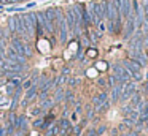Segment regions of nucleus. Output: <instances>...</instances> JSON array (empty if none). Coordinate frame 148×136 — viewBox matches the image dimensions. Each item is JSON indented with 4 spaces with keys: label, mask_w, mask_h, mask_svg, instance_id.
<instances>
[{
    "label": "nucleus",
    "mask_w": 148,
    "mask_h": 136,
    "mask_svg": "<svg viewBox=\"0 0 148 136\" xmlns=\"http://www.w3.org/2000/svg\"><path fill=\"white\" fill-rule=\"evenodd\" d=\"M147 59H148V55H147Z\"/></svg>",
    "instance_id": "bb28decb"
},
{
    "label": "nucleus",
    "mask_w": 148,
    "mask_h": 136,
    "mask_svg": "<svg viewBox=\"0 0 148 136\" xmlns=\"http://www.w3.org/2000/svg\"><path fill=\"white\" fill-rule=\"evenodd\" d=\"M62 98V89H58V92H56V97H54V101H59Z\"/></svg>",
    "instance_id": "4468645a"
},
{
    "label": "nucleus",
    "mask_w": 148,
    "mask_h": 136,
    "mask_svg": "<svg viewBox=\"0 0 148 136\" xmlns=\"http://www.w3.org/2000/svg\"><path fill=\"white\" fill-rule=\"evenodd\" d=\"M43 30H45V28L42 27V24H40V22H37V25H35V33H37V37H43Z\"/></svg>",
    "instance_id": "9b49d317"
},
{
    "label": "nucleus",
    "mask_w": 148,
    "mask_h": 136,
    "mask_svg": "<svg viewBox=\"0 0 148 136\" xmlns=\"http://www.w3.org/2000/svg\"><path fill=\"white\" fill-rule=\"evenodd\" d=\"M34 127H35V128H40V127H43V120H42V119H37L35 122H34Z\"/></svg>",
    "instance_id": "dca6fc26"
},
{
    "label": "nucleus",
    "mask_w": 148,
    "mask_h": 136,
    "mask_svg": "<svg viewBox=\"0 0 148 136\" xmlns=\"http://www.w3.org/2000/svg\"><path fill=\"white\" fill-rule=\"evenodd\" d=\"M103 101H107V93H105V92H102V93L96 95V97L92 98V104H94V108H97L100 103H103Z\"/></svg>",
    "instance_id": "6e6552de"
},
{
    "label": "nucleus",
    "mask_w": 148,
    "mask_h": 136,
    "mask_svg": "<svg viewBox=\"0 0 148 136\" xmlns=\"http://www.w3.org/2000/svg\"><path fill=\"white\" fill-rule=\"evenodd\" d=\"M145 90H147V93H148V82H145Z\"/></svg>",
    "instance_id": "a878e982"
},
{
    "label": "nucleus",
    "mask_w": 148,
    "mask_h": 136,
    "mask_svg": "<svg viewBox=\"0 0 148 136\" xmlns=\"http://www.w3.org/2000/svg\"><path fill=\"white\" fill-rule=\"evenodd\" d=\"M105 130H107V128L102 125V127H99V130H97L96 133H97V135H103V133H105Z\"/></svg>",
    "instance_id": "6ab92c4d"
},
{
    "label": "nucleus",
    "mask_w": 148,
    "mask_h": 136,
    "mask_svg": "<svg viewBox=\"0 0 148 136\" xmlns=\"http://www.w3.org/2000/svg\"><path fill=\"white\" fill-rule=\"evenodd\" d=\"M113 70H115V76L118 78V81L121 82V84H126V82L131 81V73H129L121 63H116V65L113 66Z\"/></svg>",
    "instance_id": "f257e3e1"
},
{
    "label": "nucleus",
    "mask_w": 148,
    "mask_h": 136,
    "mask_svg": "<svg viewBox=\"0 0 148 136\" xmlns=\"http://www.w3.org/2000/svg\"><path fill=\"white\" fill-rule=\"evenodd\" d=\"M59 125V133H61V135H64V136H67L69 133L72 131V127H70V122H69L67 119H62L61 122L58 123Z\"/></svg>",
    "instance_id": "39448f33"
},
{
    "label": "nucleus",
    "mask_w": 148,
    "mask_h": 136,
    "mask_svg": "<svg viewBox=\"0 0 148 136\" xmlns=\"http://www.w3.org/2000/svg\"><path fill=\"white\" fill-rule=\"evenodd\" d=\"M94 111H96V109H94L92 106H88V109H86V116H88V119H92V117H94Z\"/></svg>",
    "instance_id": "ddd939ff"
},
{
    "label": "nucleus",
    "mask_w": 148,
    "mask_h": 136,
    "mask_svg": "<svg viewBox=\"0 0 148 136\" xmlns=\"http://www.w3.org/2000/svg\"><path fill=\"white\" fill-rule=\"evenodd\" d=\"M86 54H88V57H96L97 55V51L96 49H88Z\"/></svg>",
    "instance_id": "2eb2a0df"
},
{
    "label": "nucleus",
    "mask_w": 148,
    "mask_h": 136,
    "mask_svg": "<svg viewBox=\"0 0 148 136\" xmlns=\"http://www.w3.org/2000/svg\"><path fill=\"white\" fill-rule=\"evenodd\" d=\"M37 90H38V87H37V85H32V87L27 89V92H26V98L23 100V106H26V104L29 103L30 100H34V98H35Z\"/></svg>",
    "instance_id": "423d86ee"
},
{
    "label": "nucleus",
    "mask_w": 148,
    "mask_h": 136,
    "mask_svg": "<svg viewBox=\"0 0 148 136\" xmlns=\"http://www.w3.org/2000/svg\"><path fill=\"white\" fill-rule=\"evenodd\" d=\"M0 136H8L7 135V128H0Z\"/></svg>",
    "instance_id": "412c9836"
},
{
    "label": "nucleus",
    "mask_w": 148,
    "mask_h": 136,
    "mask_svg": "<svg viewBox=\"0 0 148 136\" xmlns=\"http://www.w3.org/2000/svg\"><path fill=\"white\" fill-rule=\"evenodd\" d=\"M23 87H24V89L32 87V79H30V81H26V82H24V84H23Z\"/></svg>",
    "instance_id": "a211bd4d"
},
{
    "label": "nucleus",
    "mask_w": 148,
    "mask_h": 136,
    "mask_svg": "<svg viewBox=\"0 0 148 136\" xmlns=\"http://www.w3.org/2000/svg\"><path fill=\"white\" fill-rule=\"evenodd\" d=\"M88 136H99V135H97V133H96V131H94V130H91V131H89V133H88Z\"/></svg>",
    "instance_id": "5701e85b"
},
{
    "label": "nucleus",
    "mask_w": 148,
    "mask_h": 136,
    "mask_svg": "<svg viewBox=\"0 0 148 136\" xmlns=\"http://www.w3.org/2000/svg\"><path fill=\"white\" fill-rule=\"evenodd\" d=\"M72 98H73V93H72V92H67V95H65V100H67V101H70Z\"/></svg>",
    "instance_id": "aec40b11"
},
{
    "label": "nucleus",
    "mask_w": 148,
    "mask_h": 136,
    "mask_svg": "<svg viewBox=\"0 0 148 136\" xmlns=\"http://www.w3.org/2000/svg\"><path fill=\"white\" fill-rule=\"evenodd\" d=\"M121 89H123V84L119 82V84H115L112 89V100L113 101H118L119 97H121Z\"/></svg>",
    "instance_id": "0eeeda50"
},
{
    "label": "nucleus",
    "mask_w": 148,
    "mask_h": 136,
    "mask_svg": "<svg viewBox=\"0 0 148 136\" xmlns=\"http://www.w3.org/2000/svg\"><path fill=\"white\" fill-rule=\"evenodd\" d=\"M135 92H137L135 84H134V82H127V84H126V87H124V90L121 92V97H119V98H121V100H127V98H131Z\"/></svg>",
    "instance_id": "7ed1b4c3"
},
{
    "label": "nucleus",
    "mask_w": 148,
    "mask_h": 136,
    "mask_svg": "<svg viewBox=\"0 0 148 136\" xmlns=\"http://www.w3.org/2000/svg\"><path fill=\"white\" fill-rule=\"evenodd\" d=\"M96 68H97V70H105V68H107V63H105V62H99V63L96 65Z\"/></svg>",
    "instance_id": "f3484780"
},
{
    "label": "nucleus",
    "mask_w": 148,
    "mask_h": 136,
    "mask_svg": "<svg viewBox=\"0 0 148 136\" xmlns=\"http://www.w3.org/2000/svg\"><path fill=\"white\" fill-rule=\"evenodd\" d=\"M58 133H59V125H58V123H54L53 127H49V130H48L46 135H48V136H54V135H58Z\"/></svg>",
    "instance_id": "9d476101"
},
{
    "label": "nucleus",
    "mask_w": 148,
    "mask_h": 136,
    "mask_svg": "<svg viewBox=\"0 0 148 136\" xmlns=\"http://www.w3.org/2000/svg\"><path fill=\"white\" fill-rule=\"evenodd\" d=\"M91 6H92L94 13H96V16L100 21L105 19V16H107V0H103V2H100V3H91Z\"/></svg>",
    "instance_id": "f03ea898"
},
{
    "label": "nucleus",
    "mask_w": 148,
    "mask_h": 136,
    "mask_svg": "<svg viewBox=\"0 0 148 136\" xmlns=\"http://www.w3.org/2000/svg\"><path fill=\"white\" fill-rule=\"evenodd\" d=\"M123 66H124L126 70H127L129 73H135V71H140V68H142V65L140 63H137L135 60H132V59H129V60H124V62L121 63Z\"/></svg>",
    "instance_id": "20e7f679"
},
{
    "label": "nucleus",
    "mask_w": 148,
    "mask_h": 136,
    "mask_svg": "<svg viewBox=\"0 0 148 136\" xmlns=\"http://www.w3.org/2000/svg\"><path fill=\"white\" fill-rule=\"evenodd\" d=\"M53 103H54L53 100H46V98H45V101L42 103V109H48V108H51Z\"/></svg>",
    "instance_id": "f8f14e48"
},
{
    "label": "nucleus",
    "mask_w": 148,
    "mask_h": 136,
    "mask_svg": "<svg viewBox=\"0 0 148 136\" xmlns=\"http://www.w3.org/2000/svg\"><path fill=\"white\" fill-rule=\"evenodd\" d=\"M78 84V79H70V85H75Z\"/></svg>",
    "instance_id": "393cba45"
},
{
    "label": "nucleus",
    "mask_w": 148,
    "mask_h": 136,
    "mask_svg": "<svg viewBox=\"0 0 148 136\" xmlns=\"http://www.w3.org/2000/svg\"><path fill=\"white\" fill-rule=\"evenodd\" d=\"M97 84H99V85H105V79H99V81H97Z\"/></svg>",
    "instance_id": "b1692460"
},
{
    "label": "nucleus",
    "mask_w": 148,
    "mask_h": 136,
    "mask_svg": "<svg viewBox=\"0 0 148 136\" xmlns=\"http://www.w3.org/2000/svg\"><path fill=\"white\" fill-rule=\"evenodd\" d=\"M8 27L13 33H18V18H11L10 22H8Z\"/></svg>",
    "instance_id": "1a4fd4ad"
},
{
    "label": "nucleus",
    "mask_w": 148,
    "mask_h": 136,
    "mask_svg": "<svg viewBox=\"0 0 148 136\" xmlns=\"http://www.w3.org/2000/svg\"><path fill=\"white\" fill-rule=\"evenodd\" d=\"M97 25H99V30H100V32H103V30H105V25H103V22H99Z\"/></svg>",
    "instance_id": "4be33fe9"
}]
</instances>
